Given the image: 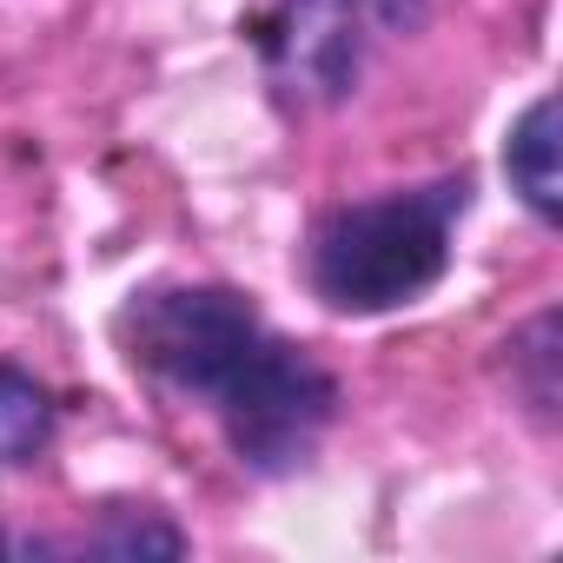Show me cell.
<instances>
[{
	"label": "cell",
	"instance_id": "1",
	"mask_svg": "<svg viewBox=\"0 0 563 563\" xmlns=\"http://www.w3.org/2000/svg\"><path fill=\"white\" fill-rule=\"evenodd\" d=\"M120 339L133 372L159 398L199 405L258 477L299 471L339 411L332 372L225 286H153L126 306Z\"/></svg>",
	"mask_w": 563,
	"mask_h": 563
},
{
	"label": "cell",
	"instance_id": "2",
	"mask_svg": "<svg viewBox=\"0 0 563 563\" xmlns=\"http://www.w3.org/2000/svg\"><path fill=\"white\" fill-rule=\"evenodd\" d=\"M464 212H471V179H431L411 192L332 206L306 245L312 292L352 319L398 312V306L424 299L451 265V239H457Z\"/></svg>",
	"mask_w": 563,
	"mask_h": 563
},
{
	"label": "cell",
	"instance_id": "3",
	"mask_svg": "<svg viewBox=\"0 0 563 563\" xmlns=\"http://www.w3.org/2000/svg\"><path fill=\"white\" fill-rule=\"evenodd\" d=\"M424 0H286L265 27V67L278 93L306 107H339L358 93L378 41L418 34Z\"/></svg>",
	"mask_w": 563,
	"mask_h": 563
},
{
	"label": "cell",
	"instance_id": "4",
	"mask_svg": "<svg viewBox=\"0 0 563 563\" xmlns=\"http://www.w3.org/2000/svg\"><path fill=\"white\" fill-rule=\"evenodd\" d=\"M504 173H510V192L543 219L556 225V100H530L523 120L510 126L504 140Z\"/></svg>",
	"mask_w": 563,
	"mask_h": 563
},
{
	"label": "cell",
	"instance_id": "5",
	"mask_svg": "<svg viewBox=\"0 0 563 563\" xmlns=\"http://www.w3.org/2000/svg\"><path fill=\"white\" fill-rule=\"evenodd\" d=\"M54 438V398L47 385H34L27 372L0 365V477L27 471Z\"/></svg>",
	"mask_w": 563,
	"mask_h": 563
},
{
	"label": "cell",
	"instance_id": "6",
	"mask_svg": "<svg viewBox=\"0 0 563 563\" xmlns=\"http://www.w3.org/2000/svg\"><path fill=\"white\" fill-rule=\"evenodd\" d=\"M80 550H93V556H179L186 550V537L173 530V523H159V510H140V517H113L107 530H93V537H80Z\"/></svg>",
	"mask_w": 563,
	"mask_h": 563
},
{
	"label": "cell",
	"instance_id": "7",
	"mask_svg": "<svg viewBox=\"0 0 563 563\" xmlns=\"http://www.w3.org/2000/svg\"><path fill=\"white\" fill-rule=\"evenodd\" d=\"M0 550H54V543H34V537H0Z\"/></svg>",
	"mask_w": 563,
	"mask_h": 563
}]
</instances>
